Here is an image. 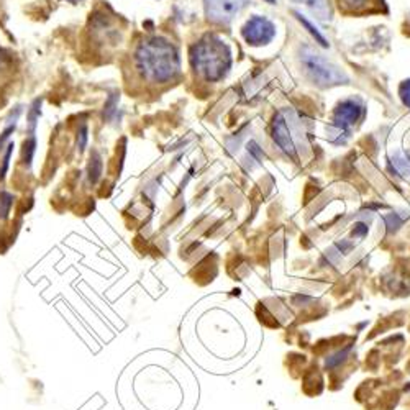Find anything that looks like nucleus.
I'll list each match as a JSON object with an SVG mask.
<instances>
[{
    "mask_svg": "<svg viewBox=\"0 0 410 410\" xmlns=\"http://www.w3.org/2000/svg\"><path fill=\"white\" fill-rule=\"evenodd\" d=\"M366 114V107L358 99H346L336 105L333 119L329 126L330 140L336 145L346 143L350 138L351 128L358 125Z\"/></svg>",
    "mask_w": 410,
    "mask_h": 410,
    "instance_id": "20e7f679",
    "label": "nucleus"
},
{
    "mask_svg": "<svg viewBox=\"0 0 410 410\" xmlns=\"http://www.w3.org/2000/svg\"><path fill=\"white\" fill-rule=\"evenodd\" d=\"M192 70L207 82H218L232 67V50L217 35H205L189 53Z\"/></svg>",
    "mask_w": 410,
    "mask_h": 410,
    "instance_id": "f03ea898",
    "label": "nucleus"
},
{
    "mask_svg": "<svg viewBox=\"0 0 410 410\" xmlns=\"http://www.w3.org/2000/svg\"><path fill=\"white\" fill-rule=\"evenodd\" d=\"M248 6V0H204L205 17L217 25H228Z\"/></svg>",
    "mask_w": 410,
    "mask_h": 410,
    "instance_id": "39448f33",
    "label": "nucleus"
},
{
    "mask_svg": "<svg viewBox=\"0 0 410 410\" xmlns=\"http://www.w3.org/2000/svg\"><path fill=\"white\" fill-rule=\"evenodd\" d=\"M89 130H87V125L82 124L79 126V131H77V140H76V146H77V151L82 153V151L86 150V145H87V140H89Z\"/></svg>",
    "mask_w": 410,
    "mask_h": 410,
    "instance_id": "4468645a",
    "label": "nucleus"
},
{
    "mask_svg": "<svg viewBox=\"0 0 410 410\" xmlns=\"http://www.w3.org/2000/svg\"><path fill=\"white\" fill-rule=\"evenodd\" d=\"M272 138L279 148L284 151L287 156L291 158H296L297 156V146L294 143V138H292V130L289 124H287L286 117L282 114H277L275 121H272Z\"/></svg>",
    "mask_w": 410,
    "mask_h": 410,
    "instance_id": "0eeeda50",
    "label": "nucleus"
},
{
    "mask_svg": "<svg viewBox=\"0 0 410 410\" xmlns=\"http://www.w3.org/2000/svg\"><path fill=\"white\" fill-rule=\"evenodd\" d=\"M300 62L307 77L317 86L331 87L348 82V76L338 66H335L333 62H330L326 58L315 53L309 46L302 48Z\"/></svg>",
    "mask_w": 410,
    "mask_h": 410,
    "instance_id": "7ed1b4c3",
    "label": "nucleus"
},
{
    "mask_svg": "<svg viewBox=\"0 0 410 410\" xmlns=\"http://www.w3.org/2000/svg\"><path fill=\"white\" fill-rule=\"evenodd\" d=\"M265 2H267V4H276V0H265Z\"/></svg>",
    "mask_w": 410,
    "mask_h": 410,
    "instance_id": "412c9836",
    "label": "nucleus"
},
{
    "mask_svg": "<svg viewBox=\"0 0 410 410\" xmlns=\"http://www.w3.org/2000/svg\"><path fill=\"white\" fill-rule=\"evenodd\" d=\"M399 97L402 100V104L410 109V79L400 82L399 86Z\"/></svg>",
    "mask_w": 410,
    "mask_h": 410,
    "instance_id": "dca6fc26",
    "label": "nucleus"
},
{
    "mask_svg": "<svg viewBox=\"0 0 410 410\" xmlns=\"http://www.w3.org/2000/svg\"><path fill=\"white\" fill-rule=\"evenodd\" d=\"M40 107H41V100H35V104L32 105L30 112H28V125H30L32 131L35 130L37 120L40 119Z\"/></svg>",
    "mask_w": 410,
    "mask_h": 410,
    "instance_id": "2eb2a0df",
    "label": "nucleus"
},
{
    "mask_svg": "<svg viewBox=\"0 0 410 410\" xmlns=\"http://www.w3.org/2000/svg\"><path fill=\"white\" fill-rule=\"evenodd\" d=\"M67 2H71V4H76V2H79V0H67Z\"/></svg>",
    "mask_w": 410,
    "mask_h": 410,
    "instance_id": "4be33fe9",
    "label": "nucleus"
},
{
    "mask_svg": "<svg viewBox=\"0 0 410 410\" xmlns=\"http://www.w3.org/2000/svg\"><path fill=\"white\" fill-rule=\"evenodd\" d=\"M13 197L7 192H0V218H7L8 212H11Z\"/></svg>",
    "mask_w": 410,
    "mask_h": 410,
    "instance_id": "ddd939ff",
    "label": "nucleus"
},
{
    "mask_svg": "<svg viewBox=\"0 0 410 410\" xmlns=\"http://www.w3.org/2000/svg\"><path fill=\"white\" fill-rule=\"evenodd\" d=\"M294 2L305 6L319 20H330L331 18L330 0H294Z\"/></svg>",
    "mask_w": 410,
    "mask_h": 410,
    "instance_id": "6e6552de",
    "label": "nucleus"
},
{
    "mask_svg": "<svg viewBox=\"0 0 410 410\" xmlns=\"http://www.w3.org/2000/svg\"><path fill=\"white\" fill-rule=\"evenodd\" d=\"M6 61H7V56L4 55L2 50H0V67H4V65H6Z\"/></svg>",
    "mask_w": 410,
    "mask_h": 410,
    "instance_id": "aec40b11",
    "label": "nucleus"
},
{
    "mask_svg": "<svg viewBox=\"0 0 410 410\" xmlns=\"http://www.w3.org/2000/svg\"><path fill=\"white\" fill-rule=\"evenodd\" d=\"M13 130H15V125L8 126V128L6 131H2V136H0V146L4 145V141H6L8 138V136H11V133H13Z\"/></svg>",
    "mask_w": 410,
    "mask_h": 410,
    "instance_id": "6ab92c4d",
    "label": "nucleus"
},
{
    "mask_svg": "<svg viewBox=\"0 0 410 410\" xmlns=\"http://www.w3.org/2000/svg\"><path fill=\"white\" fill-rule=\"evenodd\" d=\"M12 151H13V143H11L7 146V151H6V156H4V163H2V168H0V179L6 178L7 174V169H8V164H11V156H12Z\"/></svg>",
    "mask_w": 410,
    "mask_h": 410,
    "instance_id": "a211bd4d",
    "label": "nucleus"
},
{
    "mask_svg": "<svg viewBox=\"0 0 410 410\" xmlns=\"http://www.w3.org/2000/svg\"><path fill=\"white\" fill-rule=\"evenodd\" d=\"M294 15L297 17V20H299V22L302 23V25H304V27L307 28V30H309L310 35L315 38V41L319 43L320 46H324V48H329V46H330V43L326 41V38H325L324 35H322V32L319 30V28H317V27L314 25V23H312V22L309 20V18H307L305 15H302L300 12H294Z\"/></svg>",
    "mask_w": 410,
    "mask_h": 410,
    "instance_id": "1a4fd4ad",
    "label": "nucleus"
},
{
    "mask_svg": "<svg viewBox=\"0 0 410 410\" xmlns=\"http://www.w3.org/2000/svg\"><path fill=\"white\" fill-rule=\"evenodd\" d=\"M366 4H369V0H340V6H343L346 11H361L366 7Z\"/></svg>",
    "mask_w": 410,
    "mask_h": 410,
    "instance_id": "f3484780",
    "label": "nucleus"
},
{
    "mask_svg": "<svg viewBox=\"0 0 410 410\" xmlns=\"http://www.w3.org/2000/svg\"><path fill=\"white\" fill-rule=\"evenodd\" d=\"M242 35L250 46H266L276 38V25L270 18L253 15L242 28Z\"/></svg>",
    "mask_w": 410,
    "mask_h": 410,
    "instance_id": "423d86ee",
    "label": "nucleus"
},
{
    "mask_svg": "<svg viewBox=\"0 0 410 410\" xmlns=\"http://www.w3.org/2000/svg\"><path fill=\"white\" fill-rule=\"evenodd\" d=\"M35 148H37L35 136H30V138L25 141V145H23V164L25 166L32 164L33 154H35Z\"/></svg>",
    "mask_w": 410,
    "mask_h": 410,
    "instance_id": "f8f14e48",
    "label": "nucleus"
},
{
    "mask_svg": "<svg viewBox=\"0 0 410 410\" xmlns=\"http://www.w3.org/2000/svg\"><path fill=\"white\" fill-rule=\"evenodd\" d=\"M390 164H392L395 173L410 180V159H409V156L397 153L395 156H392Z\"/></svg>",
    "mask_w": 410,
    "mask_h": 410,
    "instance_id": "9d476101",
    "label": "nucleus"
},
{
    "mask_svg": "<svg viewBox=\"0 0 410 410\" xmlns=\"http://www.w3.org/2000/svg\"><path fill=\"white\" fill-rule=\"evenodd\" d=\"M87 174H89V183L91 184H97V180L100 179L102 174V158L100 154L94 151L91 156L89 161V168H87Z\"/></svg>",
    "mask_w": 410,
    "mask_h": 410,
    "instance_id": "9b49d317",
    "label": "nucleus"
},
{
    "mask_svg": "<svg viewBox=\"0 0 410 410\" xmlns=\"http://www.w3.org/2000/svg\"><path fill=\"white\" fill-rule=\"evenodd\" d=\"M135 66L141 77L151 84H168L180 74L178 48L166 38H148L136 48Z\"/></svg>",
    "mask_w": 410,
    "mask_h": 410,
    "instance_id": "f257e3e1",
    "label": "nucleus"
}]
</instances>
